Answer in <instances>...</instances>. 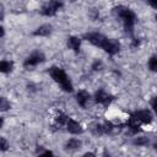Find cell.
Listing matches in <instances>:
<instances>
[{"mask_svg": "<svg viewBox=\"0 0 157 157\" xmlns=\"http://www.w3.org/2000/svg\"><path fill=\"white\" fill-rule=\"evenodd\" d=\"M112 12L121 22L125 32L128 34L132 36L134 34V27H135V23H136V20H137L135 12L131 9H129L124 5H118V6L113 7Z\"/></svg>", "mask_w": 157, "mask_h": 157, "instance_id": "obj_1", "label": "cell"}, {"mask_svg": "<svg viewBox=\"0 0 157 157\" xmlns=\"http://www.w3.org/2000/svg\"><path fill=\"white\" fill-rule=\"evenodd\" d=\"M48 74L60 86V88L63 91H65V92H72L74 91V85H72L70 77L67 76V74L63 69H60L58 66H52L48 70Z\"/></svg>", "mask_w": 157, "mask_h": 157, "instance_id": "obj_2", "label": "cell"}, {"mask_svg": "<svg viewBox=\"0 0 157 157\" xmlns=\"http://www.w3.org/2000/svg\"><path fill=\"white\" fill-rule=\"evenodd\" d=\"M64 6L63 1L61 0H49L47 1L42 7H40V15L43 16H47V17H52V16H55L56 12Z\"/></svg>", "mask_w": 157, "mask_h": 157, "instance_id": "obj_3", "label": "cell"}, {"mask_svg": "<svg viewBox=\"0 0 157 157\" xmlns=\"http://www.w3.org/2000/svg\"><path fill=\"white\" fill-rule=\"evenodd\" d=\"M44 60H45V55H44L42 52L36 50V52H32V53L25 59V61H23V66L27 67V69H29V67H34V66L42 64Z\"/></svg>", "mask_w": 157, "mask_h": 157, "instance_id": "obj_4", "label": "cell"}, {"mask_svg": "<svg viewBox=\"0 0 157 157\" xmlns=\"http://www.w3.org/2000/svg\"><path fill=\"white\" fill-rule=\"evenodd\" d=\"M83 38H85L87 42H90L92 45L98 47V48H102V49H103V47H104V44H105V42H107V39H108V37H105L104 34L98 33V32H90V33H86V34L83 36Z\"/></svg>", "mask_w": 157, "mask_h": 157, "instance_id": "obj_5", "label": "cell"}, {"mask_svg": "<svg viewBox=\"0 0 157 157\" xmlns=\"http://www.w3.org/2000/svg\"><path fill=\"white\" fill-rule=\"evenodd\" d=\"M113 99H114V97L112 94H109L108 92H105L104 90H98L94 93V101H96V103L102 104L104 107H108L113 102Z\"/></svg>", "mask_w": 157, "mask_h": 157, "instance_id": "obj_6", "label": "cell"}, {"mask_svg": "<svg viewBox=\"0 0 157 157\" xmlns=\"http://www.w3.org/2000/svg\"><path fill=\"white\" fill-rule=\"evenodd\" d=\"M103 50L109 55H115L120 52V43L114 38H108L103 47Z\"/></svg>", "mask_w": 157, "mask_h": 157, "instance_id": "obj_7", "label": "cell"}, {"mask_svg": "<svg viewBox=\"0 0 157 157\" xmlns=\"http://www.w3.org/2000/svg\"><path fill=\"white\" fill-rule=\"evenodd\" d=\"M65 126H66V130H67L70 134L78 135V134H82V132H83V128L81 126V124H80L78 121H76L75 119L70 118V117H69V119H67Z\"/></svg>", "mask_w": 157, "mask_h": 157, "instance_id": "obj_8", "label": "cell"}, {"mask_svg": "<svg viewBox=\"0 0 157 157\" xmlns=\"http://www.w3.org/2000/svg\"><path fill=\"white\" fill-rule=\"evenodd\" d=\"M91 99V96L87 91L85 90H80L77 93H76V102L77 104L81 107V108H87L88 105V102Z\"/></svg>", "mask_w": 157, "mask_h": 157, "instance_id": "obj_9", "label": "cell"}, {"mask_svg": "<svg viewBox=\"0 0 157 157\" xmlns=\"http://www.w3.org/2000/svg\"><path fill=\"white\" fill-rule=\"evenodd\" d=\"M52 25H48V23H44V25H40L39 27H37L34 31H33V36H37V37H47L52 33Z\"/></svg>", "mask_w": 157, "mask_h": 157, "instance_id": "obj_10", "label": "cell"}, {"mask_svg": "<svg viewBox=\"0 0 157 157\" xmlns=\"http://www.w3.org/2000/svg\"><path fill=\"white\" fill-rule=\"evenodd\" d=\"M66 44H67V48H69V49H71V50L75 52V53H78V52H80V48H81V39H80L78 37L70 36V37L67 38Z\"/></svg>", "mask_w": 157, "mask_h": 157, "instance_id": "obj_11", "label": "cell"}, {"mask_svg": "<svg viewBox=\"0 0 157 157\" xmlns=\"http://www.w3.org/2000/svg\"><path fill=\"white\" fill-rule=\"evenodd\" d=\"M81 146H82V142H81L78 139L72 137V139H69V140L65 142L64 148H65V151H70V152H72V151H77V150H80Z\"/></svg>", "mask_w": 157, "mask_h": 157, "instance_id": "obj_12", "label": "cell"}, {"mask_svg": "<svg viewBox=\"0 0 157 157\" xmlns=\"http://www.w3.org/2000/svg\"><path fill=\"white\" fill-rule=\"evenodd\" d=\"M90 130H91V132H92L93 135H98V136L105 134L104 124H103V123H98V121L92 123V124L90 125Z\"/></svg>", "mask_w": 157, "mask_h": 157, "instance_id": "obj_13", "label": "cell"}, {"mask_svg": "<svg viewBox=\"0 0 157 157\" xmlns=\"http://www.w3.org/2000/svg\"><path fill=\"white\" fill-rule=\"evenodd\" d=\"M13 69V61L11 60H1L0 63V71L2 74H9Z\"/></svg>", "mask_w": 157, "mask_h": 157, "instance_id": "obj_14", "label": "cell"}, {"mask_svg": "<svg viewBox=\"0 0 157 157\" xmlns=\"http://www.w3.org/2000/svg\"><path fill=\"white\" fill-rule=\"evenodd\" d=\"M147 66H148V69H150L152 72H157V55H152V56L148 59Z\"/></svg>", "mask_w": 157, "mask_h": 157, "instance_id": "obj_15", "label": "cell"}, {"mask_svg": "<svg viewBox=\"0 0 157 157\" xmlns=\"http://www.w3.org/2000/svg\"><path fill=\"white\" fill-rule=\"evenodd\" d=\"M132 144L136 145V146H147L148 145V139L145 137V136H139V137H135L132 140Z\"/></svg>", "mask_w": 157, "mask_h": 157, "instance_id": "obj_16", "label": "cell"}, {"mask_svg": "<svg viewBox=\"0 0 157 157\" xmlns=\"http://www.w3.org/2000/svg\"><path fill=\"white\" fill-rule=\"evenodd\" d=\"M10 107H11V104L6 99V97H1V101H0V110L1 112H6V110L10 109Z\"/></svg>", "mask_w": 157, "mask_h": 157, "instance_id": "obj_17", "label": "cell"}, {"mask_svg": "<svg viewBox=\"0 0 157 157\" xmlns=\"http://www.w3.org/2000/svg\"><path fill=\"white\" fill-rule=\"evenodd\" d=\"M9 147H10V145H9L7 140H6L4 136H1V139H0V150H1V152L7 151V150H9Z\"/></svg>", "mask_w": 157, "mask_h": 157, "instance_id": "obj_18", "label": "cell"}, {"mask_svg": "<svg viewBox=\"0 0 157 157\" xmlns=\"http://www.w3.org/2000/svg\"><path fill=\"white\" fill-rule=\"evenodd\" d=\"M92 69H93L94 71H99V70H102V69H103V63L99 61V60H96V61L92 64Z\"/></svg>", "mask_w": 157, "mask_h": 157, "instance_id": "obj_19", "label": "cell"}, {"mask_svg": "<svg viewBox=\"0 0 157 157\" xmlns=\"http://www.w3.org/2000/svg\"><path fill=\"white\" fill-rule=\"evenodd\" d=\"M151 107H152L155 114L157 115V97H153V98L151 99Z\"/></svg>", "mask_w": 157, "mask_h": 157, "instance_id": "obj_20", "label": "cell"}, {"mask_svg": "<svg viewBox=\"0 0 157 157\" xmlns=\"http://www.w3.org/2000/svg\"><path fill=\"white\" fill-rule=\"evenodd\" d=\"M146 2H147L150 6H152L153 9L157 10V0H146Z\"/></svg>", "mask_w": 157, "mask_h": 157, "instance_id": "obj_21", "label": "cell"}, {"mask_svg": "<svg viewBox=\"0 0 157 157\" xmlns=\"http://www.w3.org/2000/svg\"><path fill=\"white\" fill-rule=\"evenodd\" d=\"M83 156H94V153H92V152H86Z\"/></svg>", "mask_w": 157, "mask_h": 157, "instance_id": "obj_22", "label": "cell"}, {"mask_svg": "<svg viewBox=\"0 0 157 157\" xmlns=\"http://www.w3.org/2000/svg\"><path fill=\"white\" fill-rule=\"evenodd\" d=\"M153 148L157 151V142H155V144H153Z\"/></svg>", "mask_w": 157, "mask_h": 157, "instance_id": "obj_23", "label": "cell"}, {"mask_svg": "<svg viewBox=\"0 0 157 157\" xmlns=\"http://www.w3.org/2000/svg\"><path fill=\"white\" fill-rule=\"evenodd\" d=\"M156 20H157V13H156Z\"/></svg>", "mask_w": 157, "mask_h": 157, "instance_id": "obj_24", "label": "cell"}, {"mask_svg": "<svg viewBox=\"0 0 157 157\" xmlns=\"http://www.w3.org/2000/svg\"><path fill=\"white\" fill-rule=\"evenodd\" d=\"M70 1H75V0H70Z\"/></svg>", "mask_w": 157, "mask_h": 157, "instance_id": "obj_25", "label": "cell"}]
</instances>
